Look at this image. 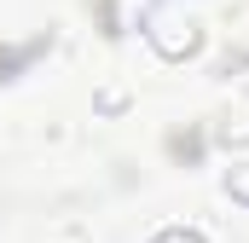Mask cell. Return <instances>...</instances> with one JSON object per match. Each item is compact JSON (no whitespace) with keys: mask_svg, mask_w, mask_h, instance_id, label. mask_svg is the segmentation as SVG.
Instances as JSON below:
<instances>
[{"mask_svg":"<svg viewBox=\"0 0 249 243\" xmlns=\"http://www.w3.org/2000/svg\"><path fill=\"white\" fill-rule=\"evenodd\" d=\"M197 41H203V35H197V17L162 12V6L151 12V47H157L162 58H191V52H197Z\"/></svg>","mask_w":249,"mask_h":243,"instance_id":"1","label":"cell"},{"mask_svg":"<svg viewBox=\"0 0 249 243\" xmlns=\"http://www.w3.org/2000/svg\"><path fill=\"white\" fill-rule=\"evenodd\" d=\"M35 52H47V35H41V41H29V47H6V52H0V81H12V69H18V64H29Z\"/></svg>","mask_w":249,"mask_h":243,"instance_id":"2","label":"cell"},{"mask_svg":"<svg viewBox=\"0 0 249 243\" xmlns=\"http://www.w3.org/2000/svg\"><path fill=\"white\" fill-rule=\"evenodd\" d=\"M151 243H203L197 232H186V226H168V232H157Z\"/></svg>","mask_w":249,"mask_h":243,"instance_id":"3","label":"cell"},{"mask_svg":"<svg viewBox=\"0 0 249 243\" xmlns=\"http://www.w3.org/2000/svg\"><path fill=\"white\" fill-rule=\"evenodd\" d=\"M232 197H244V203H249V174H232Z\"/></svg>","mask_w":249,"mask_h":243,"instance_id":"4","label":"cell"}]
</instances>
